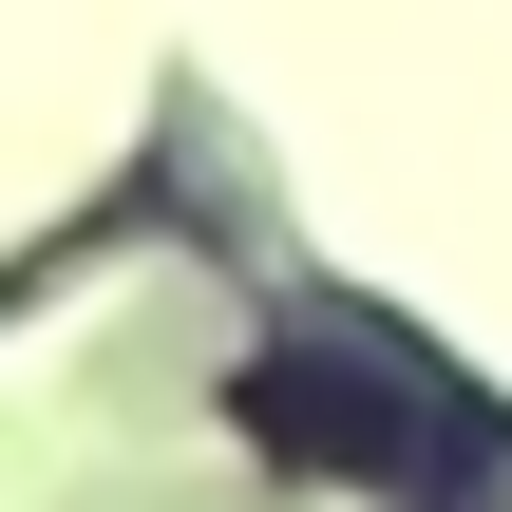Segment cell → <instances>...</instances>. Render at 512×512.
Here are the masks:
<instances>
[{
  "instance_id": "cell-1",
  "label": "cell",
  "mask_w": 512,
  "mask_h": 512,
  "mask_svg": "<svg viewBox=\"0 0 512 512\" xmlns=\"http://www.w3.org/2000/svg\"><path fill=\"white\" fill-rule=\"evenodd\" d=\"M228 418H247L266 456L342 475V494H437V475H475V456H494V418H475L418 342H380V323L247 342V361H228Z\"/></svg>"
}]
</instances>
